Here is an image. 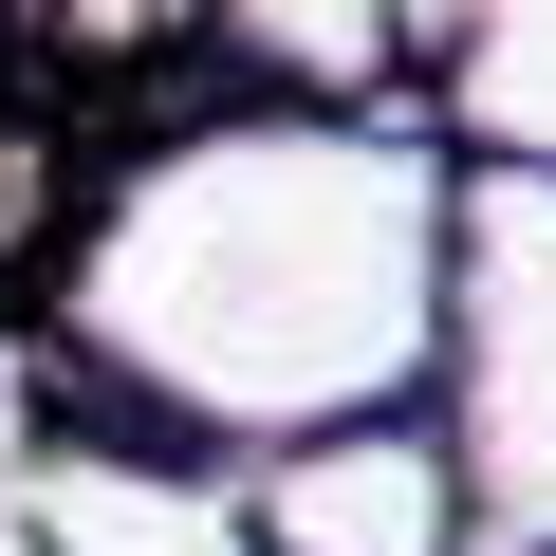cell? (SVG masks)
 I'll list each match as a JSON object with an SVG mask.
<instances>
[{"label": "cell", "instance_id": "1", "mask_svg": "<svg viewBox=\"0 0 556 556\" xmlns=\"http://www.w3.org/2000/svg\"><path fill=\"white\" fill-rule=\"evenodd\" d=\"M445 204H464V167L427 149V112H260V93L149 112L93 167L20 353L75 427L186 445V464H278L316 427L427 408Z\"/></svg>", "mask_w": 556, "mask_h": 556}, {"label": "cell", "instance_id": "6", "mask_svg": "<svg viewBox=\"0 0 556 556\" xmlns=\"http://www.w3.org/2000/svg\"><path fill=\"white\" fill-rule=\"evenodd\" d=\"M186 56H204V93H241L260 75V112H408L427 93V20H186Z\"/></svg>", "mask_w": 556, "mask_h": 556}, {"label": "cell", "instance_id": "3", "mask_svg": "<svg viewBox=\"0 0 556 556\" xmlns=\"http://www.w3.org/2000/svg\"><path fill=\"white\" fill-rule=\"evenodd\" d=\"M241 556H464L445 427L427 408H371V427H316V445L241 464Z\"/></svg>", "mask_w": 556, "mask_h": 556}, {"label": "cell", "instance_id": "4", "mask_svg": "<svg viewBox=\"0 0 556 556\" xmlns=\"http://www.w3.org/2000/svg\"><path fill=\"white\" fill-rule=\"evenodd\" d=\"M38 556H241V464H186V445H130V427H75L38 390V445L0 482Z\"/></svg>", "mask_w": 556, "mask_h": 556}, {"label": "cell", "instance_id": "5", "mask_svg": "<svg viewBox=\"0 0 556 556\" xmlns=\"http://www.w3.org/2000/svg\"><path fill=\"white\" fill-rule=\"evenodd\" d=\"M427 149L482 186H556V0H482V20H427Z\"/></svg>", "mask_w": 556, "mask_h": 556}, {"label": "cell", "instance_id": "2", "mask_svg": "<svg viewBox=\"0 0 556 556\" xmlns=\"http://www.w3.org/2000/svg\"><path fill=\"white\" fill-rule=\"evenodd\" d=\"M427 427H445V482H464V556H556V186L464 167Z\"/></svg>", "mask_w": 556, "mask_h": 556}]
</instances>
